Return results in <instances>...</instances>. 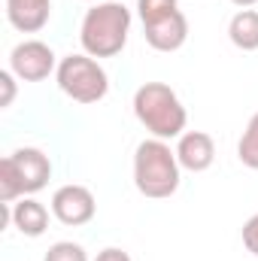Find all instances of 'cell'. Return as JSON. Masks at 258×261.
Segmentation results:
<instances>
[{"label":"cell","instance_id":"6da1fadb","mask_svg":"<svg viewBox=\"0 0 258 261\" xmlns=\"http://www.w3.org/2000/svg\"><path fill=\"white\" fill-rule=\"evenodd\" d=\"M131 9L116 0L94 3L79 24V46L91 58H116L128 46Z\"/></svg>","mask_w":258,"mask_h":261},{"label":"cell","instance_id":"7a4b0ae2","mask_svg":"<svg viewBox=\"0 0 258 261\" xmlns=\"http://www.w3.org/2000/svg\"><path fill=\"white\" fill-rule=\"evenodd\" d=\"M134 116L158 140L183 137L186 122H189V113H186L179 94L164 82H143L134 91Z\"/></svg>","mask_w":258,"mask_h":261},{"label":"cell","instance_id":"3957f363","mask_svg":"<svg viewBox=\"0 0 258 261\" xmlns=\"http://www.w3.org/2000/svg\"><path fill=\"white\" fill-rule=\"evenodd\" d=\"M179 158L167 140H143L134 152V186L143 197L164 200L179 189Z\"/></svg>","mask_w":258,"mask_h":261},{"label":"cell","instance_id":"277c9868","mask_svg":"<svg viewBox=\"0 0 258 261\" xmlns=\"http://www.w3.org/2000/svg\"><path fill=\"white\" fill-rule=\"evenodd\" d=\"M52 179V161L43 149L24 146L0 161V203H15L18 197L43 192Z\"/></svg>","mask_w":258,"mask_h":261},{"label":"cell","instance_id":"5b68a950","mask_svg":"<svg viewBox=\"0 0 258 261\" xmlns=\"http://www.w3.org/2000/svg\"><path fill=\"white\" fill-rule=\"evenodd\" d=\"M58 88L76 103H97L110 91V76L91 55H67L55 70Z\"/></svg>","mask_w":258,"mask_h":261},{"label":"cell","instance_id":"8992f818","mask_svg":"<svg viewBox=\"0 0 258 261\" xmlns=\"http://www.w3.org/2000/svg\"><path fill=\"white\" fill-rule=\"evenodd\" d=\"M9 70L21 82H43L58 70V61L52 46H46L43 40H24L9 52Z\"/></svg>","mask_w":258,"mask_h":261},{"label":"cell","instance_id":"52a82bcc","mask_svg":"<svg viewBox=\"0 0 258 261\" xmlns=\"http://www.w3.org/2000/svg\"><path fill=\"white\" fill-rule=\"evenodd\" d=\"M94 213H97V203L85 186H61L52 195V216L67 228L88 225L94 219Z\"/></svg>","mask_w":258,"mask_h":261},{"label":"cell","instance_id":"ba28073f","mask_svg":"<svg viewBox=\"0 0 258 261\" xmlns=\"http://www.w3.org/2000/svg\"><path fill=\"white\" fill-rule=\"evenodd\" d=\"M143 34H146V43L155 52H176L189 40V18L176 9L167 18H158L152 24H143Z\"/></svg>","mask_w":258,"mask_h":261},{"label":"cell","instance_id":"9c48e42d","mask_svg":"<svg viewBox=\"0 0 258 261\" xmlns=\"http://www.w3.org/2000/svg\"><path fill=\"white\" fill-rule=\"evenodd\" d=\"M176 158H179L183 170L203 173L216 161V143H213V137L207 130H186L179 137V143H176Z\"/></svg>","mask_w":258,"mask_h":261},{"label":"cell","instance_id":"30bf717a","mask_svg":"<svg viewBox=\"0 0 258 261\" xmlns=\"http://www.w3.org/2000/svg\"><path fill=\"white\" fill-rule=\"evenodd\" d=\"M52 0H6V18L18 34H37L49 24Z\"/></svg>","mask_w":258,"mask_h":261},{"label":"cell","instance_id":"8fae6325","mask_svg":"<svg viewBox=\"0 0 258 261\" xmlns=\"http://www.w3.org/2000/svg\"><path fill=\"white\" fill-rule=\"evenodd\" d=\"M9 219L18 228V234H24V237H43L49 228V210L34 197H18L9 206Z\"/></svg>","mask_w":258,"mask_h":261},{"label":"cell","instance_id":"7c38bea8","mask_svg":"<svg viewBox=\"0 0 258 261\" xmlns=\"http://www.w3.org/2000/svg\"><path fill=\"white\" fill-rule=\"evenodd\" d=\"M228 40L237 49H243V52H255L258 49V9H240L228 21Z\"/></svg>","mask_w":258,"mask_h":261},{"label":"cell","instance_id":"4fadbf2b","mask_svg":"<svg viewBox=\"0 0 258 261\" xmlns=\"http://www.w3.org/2000/svg\"><path fill=\"white\" fill-rule=\"evenodd\" d=\"M237 158H240L243 167L258 170V113L249 119V125H246L240 143H237Z\"/></svg>","mask_w":258,"mask_h":261},{"label":"cell","instance_id":"5bb4252c","mask_svg":"<svg viewBox=\"0 0 258 261\" xmlns=\"http://www.w3.org/2000/svg\"><path fill=\"white\" fill-rule=\"evenodd\" d=\"M176 0H137V15L143 24H152L158 18H167L170 12H176Z\"/></svg>","mask_w":258,"mask_h":261},{"label":"cell","instance_id":"9a60e30c","mask_svg":"<svg viewBox=\"0 0 258 261\" xmlns=\"http://www.w3.org/2000/svg\"><path fill=\"white\" fill-rule=\"evenodd\" d=\"M43 261H88V252L79 243H73V240H61V243L49 246Z\"/></svg>","mask_w":258,"mask_h":261},{"label":"cell","instance_id":"2e32d148","mask_svg":"<svg viewBox=\"0 0 258 261\" xmlns=\"http://www.w3.org/2000/svg\"><path fill=\"white\" fill-rule=\"evenodd\" d=\"M243 246H246L252 255H258V213L249 216L246 225H243Z\"/></svg>","mask_w":258,"mask_h":261},{"label":"cell","instance_id":"e0dca14e","mask_svg":"<svg viewBox=\"0 0 258 261\" xmlns=\"http://www.w3.org/2000/svg\"><path fill=\"white\" fill-rule=\"evenodd\" d=\"M15 73L12 70H3L0 73V85H3V97H0V107H9L12 103V97H15Z\"/></svg>","mask_w":258,"mask_h":261},{"label":"cell","instance_id":"ac0fdd59","mask_svg":"<svg viewBox=\"0 0 258 261\" xmlns=\"http://www.w3.org/2000/svg\"><path fill=\"white\" fill-rule=\"evenodd\" d=\"M94 261H131V255L125 252V249H119V246H107V249L97 252Z\"/></svg>","mask_w":258,"mask_h":261},{"label":"cell","instance_id":"d6986e66","mask_svg":"<svg viewBox=\"0 0 258 261\" xmlns=\"http://www.w3.org/2000/svg\"><path fill=\"white\" fill-rule=\"evenodd\" d=\"M234 6H240V9H249V6H255L258 0H231Z\"/></svg>","mask_w":258,"mask_h":261},{"label":"cell","instance_id":"ffe728a7","mask_svg":"<svg viewBox=\"0 0 258 261\" xmlns=\"http://www.w3.org/2000/svg\"><path fill=\"white\" fill-rule=\"evenodd\" d=\"M88 3H94V0H88ZM97 3H100V0H97Z\"/></svg>","mask_w":258,"mask_h":261}]
</instances>
